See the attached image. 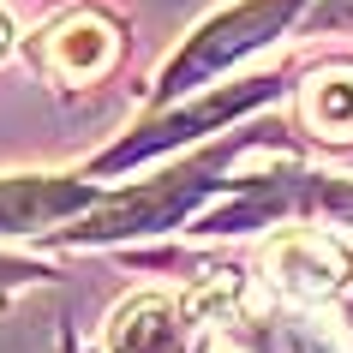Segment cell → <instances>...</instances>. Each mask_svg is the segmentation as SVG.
<instances>
[{
    "instance_id": "cell-1",
    "label": "cell",
    "mask_w": 353,
    "mask_h": 353,
    "mask_svg": "<svg viewBox=\"0 0 353 353\" xmlns=\"http://www.w3.org/2000/svg\"><path fill=\"white\" fill-rule=\"evenodd\" d=\"M294 12H299V0H245L234 12H222L216 24H204V30L174 54V66L162 72V96H180V90H192L198 78H210L216 66L240 60L245 48H258L270 30H281Z\"/></svg>"
},
{
    "instance_id": "cell-2",
    "label": "cell",
    "mask_w": 353,
    "mask_h": 353,
    "mask_svg": "<svg viewBox=\"0 0 353 353\" xmlns=\"http://www.w3.org/2000/svg\"><path fill=\"white\" fill-rule=\"evenodd\" d=\"M263 270L276 281V294L288 299H323L347 281V252L330 240V234H312V228H294L281 234L270 252H263Z\"/></svg>"
},
{
    "instance_id": "cell-3",
    "label": "cell",
    "mask_w": 353,
    "mask_h": 353,
    "mask_svg": "<svg viewBox=\"0 0 353 353\" xmlns=\"http://www.w3.org/2000/svg\"><path fill=\"white\" fill-rule=\"evenodd\" d=\"M120 54V37H114L108 19H96V12H66V19L48 30V42H37V60L60 84H90L102 78Z\"/></svg>"
},
{
    "instance_id": "cell-4",
    "label": "cell",
    "mask_w": 353,
    "mask_h": 353,
    "mask_svg": "<svg viewBox=\"0 0 353 353\" xmlns=\"http://www.w3.org/2000/svg\"><path fill=\"white\" fill-rule=\"evenodd\" d=\"M90 180H0V234H30V228L60 222L66 210L90 204Z\"/></svg>"
},
{
    "instance_id": "cell-5",
    "label": "cell",
    "mask_w": 353,
    "mask_h": 353,
    "mask_svg": "<svg viewBox=\"0 0 353 353\" xmlns=\"http://www.w3.org/2000/svg\"><path fill=\"white\" fill-rule=\"evenodd\" d=\"M108 353H180V305L168 294L126 299L108 323Z\"/></svg>"
},
{
    "instance_id": "cell-6",
    "label": "cell",
    "mask_w": 353,
    "mask_h": 353,
    "mask_svg": "<svg viewBox=\"0 0 353 353\" xmlns=\"http://www.w3.org/2000/svg\"><path fill=\"white\" fill-rule=\"evenodd\" d=\"M299 114L323 138H353V72H323L317 84H305Z\"/></svg>"
},
{
    "instance_id": "cell-7",
    "label": "cell",
    "mask_w": 353,
    "mask_h": 353,
    "mask_svg": "<svg viewBox=\"0 0 353 353\" xmlns=\"http://www.w3.org/2000/svg\"><path fill=\"white\" fill-rule=\"evenodd\" d=\"M312 24H353V0H317Z\"/></svg>"
},
{
    "instance_id": "cell-8",
    "label": "cell",
    "mask_w": 353,
    "mask_h": 353,
    "mask_svg": "<svg viewBox=\"0 0 353 353\" xmlns=\"http://www.w3.org/2000/svg\"><path fill=\"white\" fill-rule=\"evenodd\" d=\"M24 276H42L37 263H19V258H0V288L6 281H24Z\"/></svg>"
},
{
    "instance_id": "cell-9",
    "label": "cell",
    "mask_w": 353,
    "mask_h": 353,
    "mask_svg": "<svg viewBox=\"0 0 353 353\" xmlns=\"http://www.w3.org/2000/svg\"><path fill=\"white\" fill-rule=\"evenodd\" d=\"M6 37H12V24H6V12H0V48H6Z\"/></svg>"
},
{
    "instance_id": "cell-10",
    "label": "cell",
    "mask_w": 353,
    "mask_h": 353,
    "mask_svg": "<svg viewBox=\"0 0 353 353\" xmlns=\"http://www.w3.org/2000/svg\"><path fill=\"white\" fill-rule=\"evenodd\" d=\"M347 323H353V299H347Z\"/></svg>"
},
{
    "instance_id": "cell-11",
    "label": "cell",
    "mask_w": 353,
    "mask_h": 353,
    "mask_svg": "<svg viewBox=\"0 0 353 353\" xmlns=\"http://www.w3.org/2000/svg\"><path fill=\"white\" fill-rule=\"evenodd\" d=\"M60 353H72V341H66V347H60Z\"/></svg>"
}]
</instances>
